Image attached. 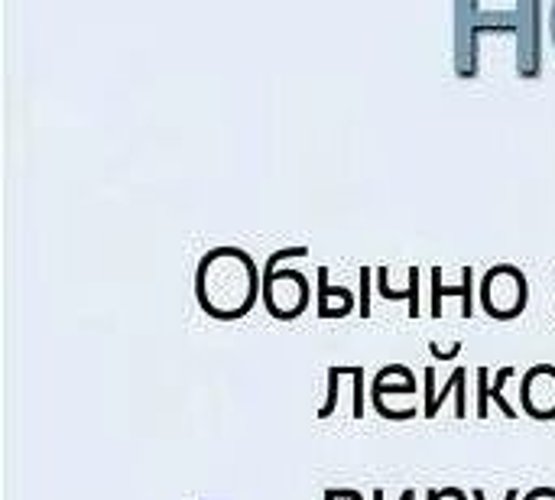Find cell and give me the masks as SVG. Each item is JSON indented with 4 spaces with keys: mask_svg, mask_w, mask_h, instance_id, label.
<instances>
[{
    "mask_svg": "<svg viewBox=\"0 0 555 500\" xmlns=\"http://www.w3.org/2000/svg\"><path fill=\"white\" fill-rule=\"evenodd\" d=\"M263 293L257 260L241 247H211L195 267V299L205 316L218 322L244 319Z\"/></svg>",
    "mask_w": 555,
    "mask_h": 500,
    "instance_id": "cell-1",
    "label": "cell"
},
{
    "mask_svg": "<svg viewBox=\"0 0 555 500\" xmlns=\"http://www.w3.org/2000/svg\"><path fill=\"white\" fill-rule=\"evenodd\" d=\"M530 303V283L527 273L514 264H498L485 273L481 280V309L498 319V322H511L520 319L527 312Z\"/></svg>",
    "mask_w": 555,
    "mask_h": 500,
    "instance_id": "cell-2",
    "label": "cell"
},
{
    "mask_svg": "<svg viewBox=\"0 0 555 500\" xmlns=\"http://www.w3.org/2000/svg\"><path fill=\"white\" fill-rule=\"evenodd\" d=\"M263 309L276 319V322H296L309 303H312V283L306 273L280 267V270H263Z\"/></svg>",
    "mask_w": 555,
    "mask_h": 500,
    "instance_id": "cell-3",
    "label": "cell"
},
{
    "mask_svg": "<svg viewBox=\"0 0 555 500\" xmlns=\"http://www.w3.org/2000/svg\"><path fill=\"white\" fill-rule=\"evenodd\" d=\"M517 75L540 78L543 75V0H517Z\"/></svg>",
    "mask_w": 555,
    "mask_h": 500,
    "instance_id": "cell-4",
    "label": "cell"
},
{
    "mask_svg": "<svg viewBox=\"0 0 555 500\" xmlns=\"http://www.w3.org/2000/svg\"><path fill=\"white\" fill-rule=\"evenodd\" d=\"M481 0H455V72L478 78L481 72Z\"/></svg>",
    "mask_w": 555,
    "mask_h": 500,
    "instance_id": "cell-5",
    "label": "cell"
},
{
    "mask_svg": "<svg viewBox=\"0 0 555 500\" xmlns=\"http://www.w3.org/2000/svg\"><path fill=\"white\" fill-rule=\"evenodd\" d=\"M520 407L530 420H555V364H533L524 374Z\"/></svg>",
    "mask_w": 555,
    "mask_h": 500,
    "instance_id": "cell-6",
    "label": "cell"
},
{
    "mask_svg": "<svg viewBox=\"0 0 555 500\" xmlns=\"http://www.w3.org/2000/svg\"><path fill=\"white\" fill-rule=\"evenodd\" d=\"M449 296L462 299V319L475 316V270L472 267H462V283L455 286L442 280V267H433V319H442V303Z\"/></svg>",
    "mask_w": 555,
    "mask_h": 500,
    "instance_id": "cell-7",
    "label": "cell"
},
{
    "mask_svg": "<svg viewBox=\"0 0 555 500\" xmlns=\"http://www.w3.org/2000/svg\"><path fill=\"white\" fill-rule=\"evenodd\" d=\"M517 371L514 368H501L498 371V377H494V384H491V371L488 368H481L478 371V420H488L491 416V400H494V407L507 416V420H517V410L507 403V397H504V387H507V381L514 377Z\"/></svg>",
    "mask_w": 555,
    "mask_h": 500,
    "instance_id": "cell-8",
    "label": "cell"
},
{
    "mask_svg": "<svg viewBox=\"0 0 555 500\" xmlns=\"http://www.w3.org/2000/svg\"><path fill=\"white\" fill-rule=\"evenodd\" d=\"M315 280H319V283H315V290H319V299H315V312H319V319H345V316L358 312L351 290L335 286V283L328 280V267H319Z\"/></svg>",
    "mask_w": 555,
    "mask_h": 500,
    "instance_id": "cell-9",
    "label": "cell"
},
{
    "mask_svg": "<svg viewBox=\"0 0 555 500\" xmlns=\"http://www.w3.org/2000/svg\"><path fill=\"white\" fill-rule=\"evenodd\" d=\"M377 293L387 299V303H406V312L410 319H420V267H410L406 270V286H390V270L387 267H377Z\"/></svg>",
    "mask_w": 555,
    "mask_h": 500,
    "instance_id": "cell-10",
    "label": "cell"
},
{
    "mask_svg": "<svg viewBox=\"0 0 555 500\" xmlns=\"http://www.w3.org/2000/svg\"><path fill=\"white\" fill-rule=\"evenodd\" d=\"M374 390L371 394H377V397H416V377H413V371L410 368H403V364H390V368H384L377 377H374V384H371Z\"/></svg>",
    "mask_w": 555,
    "mask_h": 500,
    "instance_id": "cell-11",
    "label": "cell"
},
{
    "mask_svg": "<svg viewBox=\"0 0 555 500\" xmlns=\"http://www.w3.org/2000/svg\"><path fill=\"white\" fill-rule=\"evenodd\" d=\"M465 384H468V371H465V368H455L452 377H449V381L442 384V390L436 394V410H433V413L439 416L442 403H446L449 397H455V416L465 420V416H468V387H465Z\"/></svg>",
    "mask_w": 555,
    "mask_h": 500,
    "instance_id": "cell-12",
    "label": "cell"
},
{
    "mask_svg": "<svg viewBox=\"0 0 555 500\" xmlns=\"http://www.w3.org/2000/svg\"><path fill=\"white\" fill-rule=\"evenodd\" d=\"M338 381H341V368L335 364V368H328V400H325V407L315 413L319 420H332V416H335V410H338V397H341Z\"/></svg>",
    "mask_w": 555,
    "mask_h": 500,
    "instance_id": "cell-13",
    "label": "cell"
},
{
    "mask_svg": "<svg viewBox=\"0 0 555 500\" xmlns=\"http://www.w3.org/2000/svg\"><path fill=\"white\" fill-rule=\"evenodd\" d=\"M341 374L354 381V413L351 416L364 420V368L361 364H348V368H341Z\"/></svg>",
    "mask_w": 555,
    "mask_h": 500,
    "instance_id": "cell-14",
    "label": "cell"
},
{
    "mask_svg": "<svg viewBox=\"0 0 555 500\" xmlns=\"http://www.w3.org/2000/svg\"><path fill=\"white\" fill-rule=\"evenodd\" d=\"M374 277H377V270L361 267V296H358V316L361 319H371V286H374Z\"/></svg>",
    "mask_w": 555,
    "mask_h": 500,
    "instance_id": "cell-15",
    "label": "cell"
},
{
    "mask_svg": "<svg viewBox=\"0 0 555 500\" xmlns=\"http://www.w3.org/2000/svg\"><path fill=\"white\" fill-rule=\"evenodd\" d=\"M296 257H309V247H283V251H273L263 260V270H280L286 260H296Z\"/></svg>",
    "mask_w": 555,
    "mask_h": 500,
    "instance_id": "cell-16",
    "label": "cell"
},
{
    "mask_svg": "<svg viewBox=\"0 0 555 500\" xmlns=\"http://www.w3.org/2000/svg\"><path fill=\"white\" fill-rule=\"evenodd\" d=\"M423 381H426V403H423V416H426V420H436V413H433V410H436V394H439V390H436V371H433V368H426Z\"/></svg>",
    "mask_w": 555,
    "mask_h": 500,
    "instance_id": "cell-17",
    "label": "cell"
},
{
    "mask_svg": "<svg viewBox=\"0 0 555 500\" xmlns=\"http://www.w3.org/2000/svg\"><path fill=\"white\" fill-rule=\"evenodd\" d=\"M429 355H433L436 361H455V358L462 355V342H455V345H452L449 351H442V348H439V345L433 342V345H429Z\"/></svg>",
    "mask_w": 555,
    "mask_h": 500,
    "instance_id": "cell-18",
    "label": "cell"
},
{
    "mask_svg": "<svg viewBox=\"0 0 555 500\" xmlns=\"http://www.w3.org/2000/svg\"><path fill=\"white\" fill-rule=\"evenodd\" d=\"M426 500H468V495L462 488H442V491H429Z\"/></svg>",
    "mask_w": 555,
    "mask_h": 500,
    "instance_id": "cell-19",
    "label": "cell"
},
{
    "mask_svg": "<svg viewBox=\"0 0 555 500\" xmlns=\"http://www.w3.org/2000/svg\"><path fill=\"white\" fill-rule=\"evenodd\" d=\"M325 500H364L361 491H348V488H328Z\"/></svg>",
    "mask_w": 555,
    "mask_h": 500,
    "instance_id": "cell-20",
    "label": "cell"
},
{
    "mask_svg": "<svg viewBox=\"0 0 555 500\" xmlns=\"http://www.w3.org/2000/svg\"><path fill=\"white\" fill-rule=\"evenodd\" d=\"M472 500H488V498H485V491H481V488H475V491H472ZM504 500H520V491H517V488H511V491L504 495Z\"/></svg>",
    "mask_w": 555,
    "mask_h": 500,
    "instance_id": "cell-21",
    "label": "cell"
},
{
    "mask_svg": "<svg viewBox=\"0 0 555 500\" xmlns=\"http://www.w3.org/2000/svg\"><path fill=\"white\" fill-rule=\"evenodd\" d=\"M374 500H384V491H374ZM400 500H416V491L410 488V491H403V498Z\"/></svg>",
    "mask_w": 555,
    "mask_h": 500,
    "instance_id": "cell-22",
    "label": "cell"
},
{
    "mask_svg": "<svg viewBox=\"0 0 555 500\" xmlns=\"http://www.w3.org/2000/svg\"><path fill=\"white\" fill-rule=\"evenodd\" d=\"M550 26H553V42H555V0H553V16H550Z\"/></svg>",
    "mask_w": 555,
    "mask_h": 500,
    "instance_id": "cell-23",
    "label": "cell"
}]
</instances>
